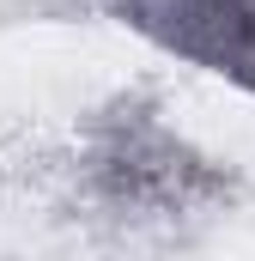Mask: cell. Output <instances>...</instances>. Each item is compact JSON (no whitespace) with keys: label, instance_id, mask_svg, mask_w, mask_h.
Here are the masks:
<instances>
[{"label":"cell","instance_id":"1","mask_svg":"<svg viewBox=\"0 0 255 261\" xmlns=\"http://www.w3.org/2000/svg\"><path fill=\"white\" fill-rule=\"evenodd\" d=\"M85 176L116 213L134 219H176L194 206L225 200V170L194 152L146 97H116L85 128Z\"/></svg>","mask_w":255,"mask_h":261},{"label":"cell","instance_id":"2","mask_svg":"<svg viewBox=\"0 0 255 261\" xmlns=\"http://www.w3.org/2000/svg\"><path fill=\"white\" fill-rule=\"evenodd\" d=\"M110 18L158 55L255 97V0H110Z\"/></svg>","mask_w":255,"mask_h":261}]
</instances>
